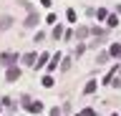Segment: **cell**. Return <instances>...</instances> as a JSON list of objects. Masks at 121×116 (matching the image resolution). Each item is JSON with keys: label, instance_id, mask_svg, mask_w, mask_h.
<instances>
[{"label": "cell", "instance_id": "1", "mask_svg": "<svg viewBox=\"0 0 121 116\" xmlns=\"http://www.w3.org/2000/svg\"><path fill=\"white\" fill-rule=\"evenodd\" d=\"M23 103L28 106L30 114H40V111H43V103H40V101H30L28 96H23Z\"/></svg>", "mask_w": 121, "mask_h": 116}, {"label": "cell", "instance_id": "2", "mask_svg": "<svg viewBox=\"0 0 121 116\" xmlns=\"http://www.w3.org/2000/svg\"><path fill=\"white\" fill-rule=\"evenodd\" d=\"M10 25H13V18L10 15H0V30H8Z\"/></svg>", "mask_w": 121, "mask_h": 116}, {"label": "cell", "instance_id": "3", "mask_svg": "<svg viewBox=\"0 0 121 116\" xmlns=\"http://www.w3.org/2000/svg\"><path fill=\"white\" fill-rule=\"evenodd\" d=\"M18 76H20V68H15V66H13V68H8V73H5L8 81H15Z\"/></svg>", "mask_w": 121, "mask_h": 116}, {"label": "cell", "instance_id": "4", "mask_svg": "<svg viewBox=\"0 0 121 116\" xmlns=\"http://www.w3.org/2000/svg\"><path fill=\"white\" fill-rule=\"evenodd\" d=\"M108 56H113V58H121V43H113L111 51H108Z\"/></svg>", "mask_w": 121, "mask_h": 116}, {"label": "cell", "instance_id": "5", "mask_svg": "<svg viewBox=\"0 0 121 116\" xmlns=\"http://www.w3.org/2000/svg\"><path fill=\"white\" fill-rule=\"evenodd\" d=\"M35 23H38V15H35V13H30V15L25 18V25H28V28H33Z\"/></svg>", "mask_w": 121, "mask_h": 116}, {"label": "cell", "instance_id": "6", "mask_svg": "<svg viewBox=\"0 0 121 116\" xmlns=\"http://www.w3.org/2000/svg\"><path fill=\"white\" fill-rule=\"evenodd\" d=\"M58 68V56H53V61H51V66H48V71H56Z\"/></svg>", "mask_w": 121, "mask_h": 116}, {"label": "cell", "instance_id": "7", "mask_svg": "<svg viewBox=\"0 0 121 116\" xmlns=\"http://www.w3.org/2000/svg\"><path fill=\"white\" fill-rule=\"evenodd\" d=\"M116 23H119V18H116V15H108V28H113Z\"/></svg>", "mask_w": 121, "mask_h": 116}, {"label": "cell", "instance_id": "8", "mask_svg": "<svg viewBox=\"0 0 121 116\" xmlns=\"http://www.w3.org/2000/svg\"><path fill=\"white\" fill-rule=\"evenodd\" d=\"M66 18L71 20V23H73V20H76V10H68V13H66Z\"/></svg>", "mask_w": 121, "mask_h": 116}, {"label": "cell", "instance_id": "9", "mask_svg": "<svg viewBox=\"0 0 121 116\" xmlns=\"http://www.w3.org/2000/svg\"><path fill=\"white\" fill-rule=\"evenodd\" d=\"M93 91H96V83H93V81H91V83L86 86V93H93Z\"/></svg>", "mask_w": 121, "mask_h": 116}, {"label": "cell", "instance_id": "10", "mask_svg": "<svg viewBox=\"0 0 121 116\" xmlns=\"http://www.w3.org/2000/svg\"><path fill=\"white\" fill-rule=\"evenodd\" d=\"M96 18H98V20H104V18H106V10H104V8H98V13H96Z\"/></svg>", "mask_w": 121, "mask_h": 116}, {"label": "cell", "instance_id": "11", "mask_svg": "<svg viewBox=\"0 0 121 116\" xmlns=\"http://www.w3.org/2000/svg\"><path fill=\"white\" fill-rule=\"evenodd\" d=\"M43 86H53V78L51 76H43Z\"/></svg>", "mask_w": 121, "mask_h": 116}]
</instances>
